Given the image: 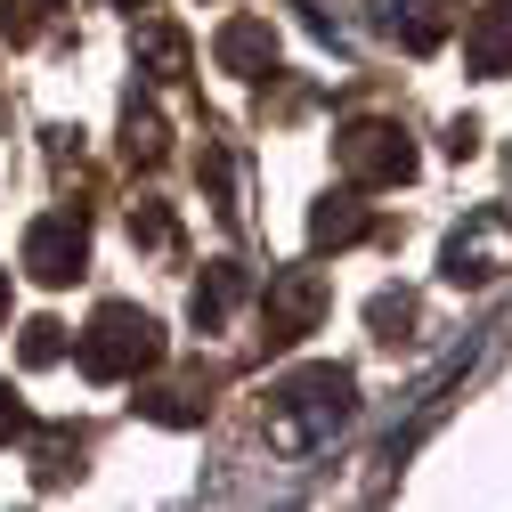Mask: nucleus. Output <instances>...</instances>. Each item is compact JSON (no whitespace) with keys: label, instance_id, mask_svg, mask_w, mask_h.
I'll list each match as a JSON object with an SVG mask.
<instances>
[{"label":"nucleus","instance_id":"19","mask_svg":"<svg viewBox=\"0 0 512 512\" xmlns=\"http://www.w3.org/2000/svg\"><path fill=\"white\" fill-rule=\"evenodd\" d=\"M66 358V326H57V317H33L25 326V366H57Z\"/></svg>","mask_w":512,"mask_h":512},{"label":"nucleus","instance_id":"18","mask_svg":"<svg viewBox=\"0 0 512 512\" xmlns=\"http://www.w3.org/2000/svg\"><path fill=\"white\" fill-rule=\"evenodd\" d=\"M122 131H131V139H122V147H131V163H163V122H155L147 106H131V122H122Z\"/></svg>","mask_w":512,"mask_h":512},{"label":"nucleus","instance_id":"3","mask_svg":"<svg viewBox=\"0 0 512 512\" xmlns=\"http://www.w3.org/2000/svg\"><path fill=\"white\" fill-rule=\"evenodd\" d=\"M334 163H342L350 187H399V179H415V147H407V131H399V122H382V114L342 122V131H334Z\"/></svg>","mask_w":512,"mask_h":512},{"label":"nucleus","instance_id":"10","mask_svg":"<svg viewBox=\"0 0 512 512\" xmlns=\"http://www.w3.org/2000/svg\"><path fill=\"white\" fill-rule=\"evenodd\" d=\"M82 456H90V431L49 423V431L33 439V488H66V480H82Z\"/></svg>","mask_w":512,"mask_h":512},{"label":"nucleus","instance_id":"9","mask_svg":"<svg viewBox=\"0 0 512 512\" xmlns=\"http://www.w3.org/2000/svg\"><path fill=\"white\" fill-rule=\"evenodd\" d=\"M244 293H252V277H244L236 261H212V269L196 277V293H187V317H196V334H220L228 317L244 309Z\"/></svg>","mask_w":512,"mask_h":512},{"label":"nucleus","instance_id":"1","mask_svg":"<svg viewBox=\"0 0 512 512\" xmlns=\"http://www.w3.org/2000/svg\"><path fill=\"white\" fill-rule=\"evenodd\" d=\"M358 415V382L350 366H293L285 382H269V407H261V431L285 464H309L317 447H334Z\"/></svg>","mask_w":512,"mask_h":512},{"label":"nucleus","instance_id":"21","mask_svg":"<svg viewBox=\"0 0 512 512\" xmlns=\"http://www.w3.org/2000/svg\"><path fill=\"white\" fill-rule=\"evenodd\" d=\"M0 326H9V269H0Z\"/></svg>","mask_w":512,"mask_h":512},{"label":"nucleus","instance_id":"11","mask_svg":"<svg viewBox=\"0 0 512 512\" xmlns=\"http://www.w3.org/2000/svg\"><path fill=\"white\" fill-rule=\"evenodd\" d=\"M374 236V212L358 204V196H326L309 212V252H350V244H366Z\"/></svg>","mask_w":512,"mask_h":512},{"label":"nucleus","instance_id":"15","mask_svg":"<svg viewBox=\"0 0 512 512\" xmlns=\"http://www.w3.org/2000/svg\"><path fill=\"white\" fill-rule=\"evenodd\" d=\"M139 66H147L155 82H179V74H187V33L147 25V33H139Z\"/></svg>","mask_w":512,"mask_h":512},{"label":"nucleus","instance_id":"5","mask_svg":"<svg viewBox=\"0 0 512 512\" xmlns=\"http://www.w3.org/2000/svg\"><path fill=\"white\" fill-rule=\"evenodd\" d=\"M326 309H334V293H326L317 269H277L269 293H261V342H269V350L309 342L317 326H326Z\"/></svg>","mask_w":512,"mask_h":512},{"label":"nucleus","instance_id":"22","mask_svg":"<svg viewBox=\"0 0 512 512\" xmlns=\"http://www.w3.org/2000/svg\"><path fill=\"white\" fill-rule=\"evenodd\" d=\"M114 9H147V0H114Z\"/></svg>","mask_w":512,"mask_h":512},{"label":"nucleus","instance_id":"14","mask_svg":"<svg viewBox=\"0 0 512 512\" xmlns=\"http://www.w3.org/2000/svg\"><path fill=\"white\" fill-rule=\"evenodd\" d=\"M139 415H155V423H204V415H212L204 374H179V382H163V391H147V399H139Z\"/></svg>","mask_w":512,"mask_h":512},{"label":"nucleus","instance_id":"7","mask_svg":"<svg viewBox=\"0 0 512 512\" xmlns=\"http://www.w3.org/2000/svg\"><path fill=\"white\" fill-rule=\"evenodd\" d=\"M464 57H472L480 82H504V74H512V0H480V9H472Z\"/></svg>","mask_w":512,"mask_h":512},{"label":"nucleus","instance_id":"16","mask_svg":"<svg viewBox=\"0 0 512 512\" xmlns=\"http://www.w3.org/2000/svg\"><path fill=\"white\" fill-rule=\"evenodd\" d=\"M57 9H66V0H9V9H0V25H9V41H33Z\"/></svg>","mask_w":512,"mask_h":512},{"label":"nucleus","instance_id":"2","mask_svg":"<svg viewBox=\"0 0 512 512\" xmlns=\"http://www.w3.org/2000/svg\"><path fill=\"white\" fill-rule=\"evenodd\" d=\"M74 358H82L90 382H131V374H147L163 358V326H155L147 309H131V301H106L90 326H82Z\"/></svg>","mask_w":512,"mask_h":512},{"label":"nucleus","instance_id":"4","mask_svg":"<svg viewBox=\"0 0 512 512\" xmlns=\"http://www.w3.org/2000/svg\"><path fill=\"white\" fill-rule=\"evenodd\" d=\"M504 269H512V212L504 204L464 212V228L439 244V277L447 285H496Z\"/></svg>","mask_w":512,"mask_h":512},{"label":"nucleus","instance_id":"8","mask_svg":"<svg viewBox=\"0 0 512 512\" xmlns=\"http://www.w3.org/2000/svg\"><path fill=\"white\" fill-rule=\"evenodd\" d=\"M212 49H220V66H228V74H244V82L277 74V25H269V17H228Z\"/></svg>","mask_w":512,"mask_h":512},{"label":"nucleus","instance_id":"13","mask_svg":"<svg viewBox=\"0 0 512 512\" xmlns=\"http://www.w3.org/2000/svg\"><path fill=\"white\" fill-rule=\"evenodd\" d=\"M366 326H374V342H415V326H423V301L407 293V285H391V293H374L366 301Z\"/></svg>","mask_w":512,"mask_h":512},{"label":"nucleus","instance_id":"12","mask_svg":"<svg viewBox=\"0 0 512 512\" xmlns=\"http://www.w3.org/2000/svg\"><path fill=\"white\" fill-rule=\"evenodd\" d=\"M391 25H399V41L423 57V49H439L447 33L464 25V0H399V9H391Z\"/></svg>","mask_w":512,"mask_h":512},{"label":"nucleus","instance_id":"17","mask_svg":"<svg viewBox=\"0 0 512 512\" xmlns=\"http://www.w3.org/2000/svg\"><path fill=\"white\" fill-rule=\"evenodd\" d=\"M131 244H147V252H171V244H179L171 212H163V204H139V212H131Z\"/></svg>","mask_w":512,"mask_h":512},{"label":"nucleus","instance_id":"6","mask_svg":"<svg viewBox=\"0 0 512 512\" xmlns=\"http://www.w3.org/2000/svg\"><path fill=\"white\" fill-rule=\"evenodd\" d=\"M25 269H33L41 285H74V277L90 269V228H82V212H41V220L25 228Z\"/></svg>","mask_w":512,"mask_h":512},{"label":"nucleus","instance_id":"20","mask_svg":"<svg viewBox=\"0 0 512 512\" xmlns=\"http://www.w3.org/2000/svg\"><path fill=\"white\" fill-rule=\"evenodd\" d=\"M25 431V407H17V391H9V382H0V447H9Z\"/></svg>","mask_w":512,"mask_h":512}]
</instances>
